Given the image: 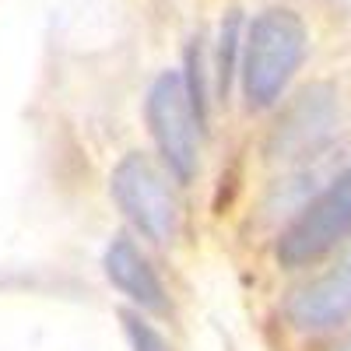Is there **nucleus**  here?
<instances>
[{
	"mask_svg": "<svg viewBox=\"0 0 351 351\" xmlns=\"http://www.w3.org/2000/svg\"><path fill=\"white\" fill-rule=\"evenodd\" d=\"M306 25L291 8H267L253 18L239 64L250 109H267L285 95L288 81L295 77L306 56Z\"/></svg>",
	"mask_w": 351,
	"mask_h": 351,
	"instance_id": "obj_1",
	"label": "nucleus"
},
{
	"mask_svg": "<svg viewBox=\"0 0 351 351\" xmlns=\"http://www.w3.org/2000/svg\"><path fill=\"white\" fill-rule=\"evenodd\" d=\"M351 236V165L341 169L278 236L281 267H306Z\"/></svg>",
	"mask_w": 351,
	"mask_h": 351,
	"instance_id": "obj_2",
	"label": "nucleus"
},
{
	"mask_svg": "<svg viewBox=\"0 0 351 351\" xmlns=\"http://www.w3.org/2000/svg\"><path fill=\"white\" fill-rule=\"evenodd\" d=\"M144 112H148V127L162 152L165 169L180 183H190L197 176V162H200V127L204 123L190 102L183 71H162L152 81Z\"/></svg>",
	"mask_w": 351,
	"mask_h": 351,
	"instance_id": "obj_3",
	"label": "nucleus"
},
{
	"mask_svg": "<svg viewBox=\"0 0 351 351\" xmlns=\"http://www.w3.org/2000/svg\"><path fill=\"white\" fill-rule=\"evenodd\" d=\"M112 197L152 243H169L180 228V204L172 197L169 176L148 155H127L116 165Z\"/></svg>",
	"mask_w": 351,
	"mask_h": 351,
	"instance_id": "obj_4",
	"label": "nucleus"
},
{
	"mask_svg": "<svg viewBox=\"0 0 351 351\" xmlns=\"http://www.w3.org/2000/svg\"><path fill=\"white\" fill-rule=\"evenodd\" d=\"M285 313L291 327L299 330H330L351 319V243L337 253V260L324 274L309 278L291 291Z\"/></svg>",
	"mask_w": 351,
	"mask_h": 351,
	"instance_id": "obj_5",
	"label": "nucleus"
},
{
	"mask_svg": "<svg viewBox=\"0 0 351 351\" xmlns=\"http://www.w3.org/2000/svg\"><path fill=\"white\" fill-rule=\"evenodd\" d=\"M106 278L123 291L130 302H137L148 313H169V299L165 288L158 281V274L148 267V260L141 256V250L134 246V239L116 236L106 250Z\"/></svg>",
	"mask_w": 351,
	"mask_h": 351,
	"instance_id": "obj_6",
	"label": "nucleus"
},
{
	"mask_svg": "<svg viewBox=\"0 0 351 351\" xmlns=\"http://www.w3.org/2000/svg\"><path fill=\"white\" fill-rule=\"evenodd\" d=\"M327 120H330L327 102H324V99H316V92H306L302 102L291 109L288 123H278V137H274L278 148H274V152H285V155L302 152L316 134H324V130H327Z\"/></svg>",
	"mask_w": 351,
	"mask_h": 351,
	"instance_id": "obj_7",
	"label": "nucleus"
},
{
	"mask_svg": "<svg viewBox=\"0 0 351 351\" xmlns=\"http://www.w3.org/2000/svg\"><path fill=\"white\" fill-rule=\"evenodd\" d=\"M239 71V14H228L221 21V36H218V56H215V74H218V95H228V84Z\"/></svg>",
	"mask_w": 351,
	"mask_h": 351,
	"instance_id": "obj_8",
	"label": "nucleus"
},
{
	"mask_svg": "<svg viewBox=\"0 0 351 351\" xmlns=\"http://www.w3.org/2000/svg\"><path fill=\"white\" fill-rule=\"evenodd\" d=\"M123 327H127V337H130L134 351H169L165 337L152 324H144L137 313H123Z\"/></svg>",
	"mask_w": 351,
	"mask_h": 351,
	"instance_id": "obj_9",
	"label": "nucleus"
},
{
	"mask_svg": "<svg viewBox=\"0 0 351 351\" xmlns=\"http://www.w3.org/2000/svg\"><path fill=\"white\" fill-rule=\"evenodd\" d=\"M334 351H351V334H348V337H344V341H341V344H337Z\"/></svg>",
	"mask_w": 351,
	"mask_h": 351,
	"instance_id": "obj_10",
	"label": "nucleus"
}]
</instances>
